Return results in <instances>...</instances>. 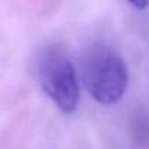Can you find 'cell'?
I'll list each match as a JSON object with an SVG mask.
<instances>
[{"instance_id":"6da1fadb","label":"cell","mask_w":149,"mask_h":149,"mask_svg":"<svg viewBox=\"0 0 149 149\" xmlns=\"http://www.w3.org/2000/svg\"><path fill=\"white\" fill-rule=\"evenodd\" d=\"M82 79L86 91L97 102L113 105L126 94L129 72L123 56L113 45L95 42L84 54Z\"/></svg>"},{"instance_id":"7a4b0ae2","label":"cell","mask_w":149,"mask_h":149,"mask_svg":"<svg viewBox=\"0 0 149 149\" xmlns=\"http://www.w3.org/2000/svg\"><path fill=\"white\" fill-rule=\"evenodd\" d=\"M37 78L54 105L70 114L79 104V81L69 56L57 45H47L37 60Z\"/></svg>"},{"instance_id":"3957f363","label":"cell","mask_w":149,"mask_h":149,"mask_svg":"<svg viewBox=\"0 0 149 149\" xmlns=\"http://www.w3.org/2000/svg\"><path fill=\"white\" fill-rule=\"evenodd\" d=\"M130 5H132L134 9L142 10V9H145V8L149 6V2H130Z\"/></svg>"}]
</instances>
